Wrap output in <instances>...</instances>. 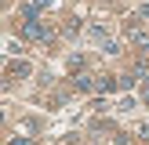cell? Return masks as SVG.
<instances>
[{"label": "cell", "mask_w": 149, "mask_h": 145, "mask_svg": "<svg viewBox=\"0 0 149 145\" xmlns=\"http://www.w3.org/2000/svg\"><path fill=\"white\" fill-rule=\"evenodd\" d=\"M22 36L33 40V44H47L51 40V29H47V22H40V14H36V18H26V22H22Z\"/></svg>", "instance_id": "obj_1"}, {"label": "cell", "mask_w": 149, "mask_h": 145, "mask_svg": "<svg viewBox=\"0 0 149 145\" xmlns=\"http://www.w3.org/2000/svg\"><path fill=\"white\" fill-rule=\"evenodd\" d=\"M29 72H33L29 62H11V65H7V76H29Z\"/></svg>", "instance_id": "obj_2"}, {"label": "cell", "mask_w": 149, "mask_h": 145, "mask_svg": "<svg viewBox=\"0 0 149 145\" xmlns=\"http://www.w3.org/2000/svg\"><path fill=\"white\" fill-rule=\"evenodd\" d=\"M116 87H120V84H113V76H102L98 84H95V91H98V94H109V91H116Z\"/></svg>", "instance_id": "obj_3"}, {"label": "cell", "mask_w": 149, "mask_h": 145, "mask_svg": "<svg viewBox=\"0 0 149 145\" xmlns=\"http://www.w3.org/2000/svg\"><path fill=\"white\" fill-rule=\"evenodd\" d=\"M80 69H84V58H80V55H77V58H69V72H73V76H77Z\"/></svg>", "instance_id": "obj_4"}, {"label": "cell", "mask_w": 149, "mask_h": 145, "mask_svg": "<svg viewBox=\"0 0 149 145\" xmlns=\"http://www.w3.org/2000/svg\"><path fill=\"white\" fill-rule=\"evenodd\" d=\"M77 87H80V91H95V84H91V76H77Z\"/></svg>", "instance_id": "obj_5"}, {"label": "cell", "mask_w": 149, "mask_h": 145, "mask_svg": "<svg viewBox=\"0 0 149 145\" xmlns=\"http://www.w3.org/2000/svg\"><path fill=\"white\" fill-rule=\"evenodd\" d=\"M135 14H138V18H142V22H149V4H142V7H138Z\"/></svg>", "instance_id": "obj_6"}, {"label": "cell", "mask_w": 149, "mask_h": 145, "mask_svg": "<svg viewBox=\"0 0 149 145\" xmlns=\"http://www.w3.org/2000/svg\"><path fill=\"white\" fill-rule=\"evenodd\" d=\"M7 145H29V138H11Z\"/></svg>", "instance_id": "obj_7"}, {"label": "cell", "mask_w": 149, "mask_h": 145, "mask_svg": "<svg viewBox=\"0 0 149 145\" xmlns=\"http://www.w3.org/2000/svg\"><path fill=\"white\" fill-rule=\"evenodd\" d=\"M146 102H149V80H146Z\"/></svg>", "instance_id": "obj_8"}]
</instances>
